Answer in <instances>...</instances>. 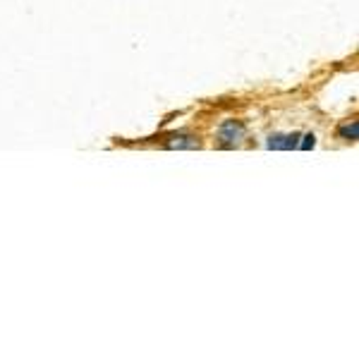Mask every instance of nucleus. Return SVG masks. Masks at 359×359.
I'll list each match as a JSON object with an SVG mask.
<instances>
[{"label": "nucleus", "mask_w": 359, "mask_h": 359, "mask_svg": "<svg viewBox=\"0 0 359 359\" xmlns=\"http://www.w3.org/2000/svg\"><path fill=\"white\" fill-rule=\"evenodd\" d=\"M245 137V125L242 123H235V120H228L223 127H221V139L225 144H235Z\"/></svg>", "instance_id": "obj_1"}, {"label": "nucleus", "mask_w": 359, "mask_h": 359, "mask_svg": "<svg viewBox=\"0 0 359 359\" xmlns=\"http://www.w3.org/2000/svg\"><path fill=\"white\" fill-rule=\"evenodd\" d=\"M297 139H299L297 135H287V137L276 135L269 139V147L271 149H292V147H297Z\"/></svg>", "instance_id": "obj_2"}, {"label": "nucleus", "mask_w": 359, "mask_h": 359, "mask_svg": "<svg viewBox=\"0 0 359 359\" xmlns=\"http://www.w3.org/2000/svg\"><path fill=\"white\" fill-rule=\"evenodd\" d=\"M343 137L357 139V123H352V127H345V130H343Z\"/></svg>", "instance_id": "obj_3"}, {"label": "nucleus", "mask_w": 359, "mask_h": 359, "mask_svg": "<svg viewBox=\"0 0 359 359\" xmlns=\"http://www.w3.org/2000/svg\"><path fill=\"white\" fill-rule=\"evenodd\" d=\"M304 139H306V142L302 144V149H309V147H314V135H306Z\"/></svg>", "instance_id": "obj_4"}]
</instances>
